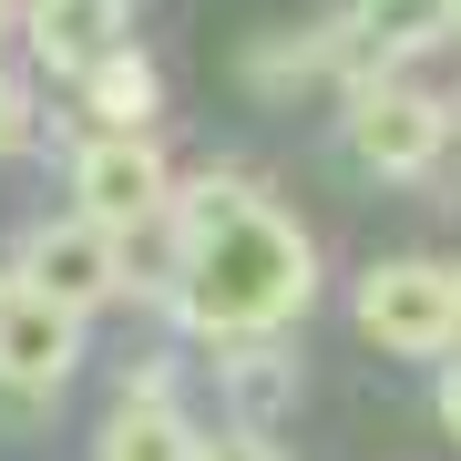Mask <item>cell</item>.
Returning <instances> with one entry per match:
<instances>
[{"label":"cell","mask_w":461,"mask_h":461,"mask_svg":"<svg viewBox=\"0 0 461 461\" xmlns=\"http://www.w3.org/2000/svg\"><path fill=\"white\" fill-rule=\"evenodd\" d=\"M308 297H318V247H308V226L257 195L247 215H226L205 247H185V277H175L165 308H175L185 339L236 348V339H287Z\"/></svg>","instance_id":"1"},{"label":"cell","mask_w":461,"mask_h":461,"mask_svg":"<svg viewBox=\"0 0 461 461\" xmlns=\"http://www.w3.org/2000/svg\"><path fill=\"white\" fill-rule=\"evenodd\" d=\"M441 144H451V103L411 83V72H369V83H348V154H359L369 175H390V185H411L441 165Z\"/></svg>","instance_id":"2"},{"label":"cell","mask_w":461,"mask_h":461,"mask_svg":"<svg viewBox=\"0 0 461 461\" xmlns=\"http://www.w3.org/2000/svg\"><path fill=\"white\" fill-rule=\"evenodd\" d=\"M348 308H359L369 348H390V359H451V267H430V257H379Z\"/></svg>","instance_id":"3"},{"label":"cell","mask_w":461,"mask_h":461,"mask_svg":"<svg viewBox=\"0 0 461 461\" xmlns=\"http://www.w3.org/2000/svg\"><path fill=\"white\" fill-rule=\"evenodd\" d=\"M165 205H175V175L154 154V133H83L72 144V215H93L103 236L154 226Z\"/></svg>","instance_id":"4"},{"label":"cell","mask_w":461,"mask_h":461,"mask_svg":"<svg viewBox=\"0 0 461 461\" xmlns=\"http://www.w3.org/2000/svg\"><path fill=\"white\" fill-rule=\"evenodd\" d=\"M461 32V0H348L339 11V62L348 83H369V72H400L411 51H441Z\"/></svg>","instance_id":"5"},{"label":"cell","mask_w":461,"mask_h":461,"mask_svg":"<svg viewBox=\"0 0 461 461\" xmlns=\"http://www.w3.org/2000/svg\"><path fill=\"white\" fill-rule=\"evenodd\" d=\"M72 359H83V318L11 277L0 287V390H62Z\"/></svg>","instance_id":"6"},{"label":"cell","mask_w":461,"mask_h":461,"mask_svg":"<svg viewBox=\"0 0 461 461\" xmlns=\"http://www.w3.org/2000/svg\"><path fill=\"white\" fill-rule=\"evenodd\" d=\"M21 287L51 297V308L93 318L103 297H113V236L93 226V215H62V226H41L32 247H21Z\"/></svg>","instance_id":"7"},{"label":"cell","mask_w":461,"mask_h":461,"mask_svg":"<svg viewBox=\"0 0 461 461\" xmlns=\"http://www.w3.org/2000/svg\"><path fill=\"white\" fill-rule=\"evenodd\" d=\"M21 41H32V62H41V72L83 83L103 51L123 41V0H21Z\"/></svg>","instance_id":"8"},{"label":"cell","mask_w":461,"mask_h":461,"mask_svg":"<svg viewBox=\"0 0 461 461\" xmlns=\"http://www.w3.org/2000/svg\"><path fill=\"white\" fill-rule=\"evenodd\" d=\"M72 93H83V133H144L154 113H165V83H154V62L133 41H113Z\"/></svg>","instance_id":"9"},{"label":"cell","mask_w":461,"mask_h":461,"mask_svg":"<svg viewBox=\"0 0 461 461\" xmlns=\"http://www.w3.org/2000/svg\"><path fill=\"white\" fill-rule=\"evenodd\" d=\"M215 379H226V400L247 411L236 430H267V420L287 411V390H297V359H287L277 339H236V348H215Z\"/></svg>","instance_id":"10"},{"label":"cell","mask_w":461,"mask_h":461,"mask_svg":"<svg viewBox=\"0 0 461 461\" xmlns=\"http://www.w3.org/2000/svg\"><path fill=\"white\" fill-rule=\"evenodd\" d=\"M103 461H195V420H185L175 400H113Z\"/></svg>","instance_id":"11"},{"label":"cell","mask_w":461,"mask_h":461,"mask_svg":"<svg viewBox=\"0 0 461 461\" xmlns=\"http://www.w3.org/2000/svg\"><path fill=\"white\" fill-rule=\"evenodd\" d=\"M257 205V175H236V165H205V175H185L175 185V205H165V226H175V247H205L226 215H247Z\"/></svg>","instance_id":"12"},{"label":"cell","mask_w":461,"mask_h":461,"mask_svg":"<svg viewBox=\"0 0 461 461\" xmlns=\"http://www.w3.org/2000/svg\"><path fill=\"white\" fill-rule=\"evenodd\" d=\"M329 62H339V32H267V41H247V83L257 93H297Z\"/></svg>","instance_id":"13"},{"label":"cell","mask_w":461,"mask_h":461,"mask_svg":"<svg viewBox=\"0 0 461 461\" xmlns=\"http://www.w3.org/2000/svg\"><path fill=\"white\" fill-rule=\"evenodd\" d=\"M32 133H41V113H32V83H21L11 62H0V165H11V154H32Z\"/></svg>","instance_id":"14"},{"label":"cell","mask_w":461,"mask_h":461,"mask_svg":"<svg viewBox=\"0 0 461 461\" xmlns=\"http://www.w3.org/2000/svg\"><path fill=\"white\" fill-rule=\"evenodd\" d=\"M195 461H287V451H277V430H215V441L195 430Z\"/></svg>","instance_id":"15"},{"label":"cell","mask_w":461,"mask_h":461,"mask_svg":"<svg viewBox=\"0 0 461 461\" xmlns=\"http://www.w3.org/2000/svg\"><path fill=\"white\" fill-rule=\"evenodd\" d=\"M430 411H441V430L461 441V348H451V369H441V390H430Z\"/></svg>","instance_id":"16"},{"label":"cell","mask_w":461,"mask_h":461,"mask_svg":"<svg viewBox=\"0 0 461 461\" xmlns=\"http://www.w3.org/2000/svg\"><path fill=\"white\" fill-rule=\"evenodd\" d=\"M451 348H461V267H451Z\"/></svg>","instance_id":"17"},{"label":"cell","mask_w":461,"mask_h":461,"mask_svg":"<svg viewBox=\"0 0 461 461\" xmlns=\"http://www.w3.org/2000/svg\"><path fill=\"white\" fill-rule=\"evenodd\" d=\"M11 32H21V0H0V41H11Z\"/></svg>","instance_id":"18"},{"label":"cell","mask_w":461,"mask_h":461,"mask_svg":"<svg viewBox=\"0 0 461 461\" xmlns=\"http://www.w3.org/2000/svg\"><path fill=\"white\" fill-rule=\"evenodd\" d=\"M123 11H133V0H123Z\"/></svg>","instance_id":"19"},{"label":"cell","mask_w":461,"mask_h":461,"mask_svg":"<svg viewBox=\"0 0 461 461\" xmlns=\"http://www.w3.org/2000/svg\"><path fill=\"white\" fill-rule=\"evenodd\" d=\"M451 113H461V103H451Z\"/></svg>","instance_id":"20"}]
</instances>
